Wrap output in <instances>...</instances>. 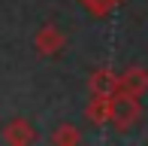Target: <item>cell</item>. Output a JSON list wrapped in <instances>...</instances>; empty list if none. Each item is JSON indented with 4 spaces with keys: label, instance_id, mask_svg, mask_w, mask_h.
<instances>
[{
    "label": "cell",
    "instance_id": "cell-1",
    "mask_svg": "<svg viewBox=\"0 0 148 146\" xmlns=\"http://www.w3.org/2000/svg\"><path fill=\"white\" fill-rule=\"evenodd\" d=\"M139 116H142V104H139L136 95H130V91H115L112 95V116H109V125L118 131H130L133 125L139 122Z\"/></svg>",
    "mask_w": 148,
    "mask_h": 146
},
{
    "label": "cell",
    "instance_id": "cell-2",
    "mask_svg": "<svg viewBox=\"0 0 148 146\" xmlns=\"http://www.w3.org/2000/svg\"><path fill=\"white\" fill-rule=\"evenodd\" d=\"M64 46H66V37H64V31H60L58 24H42V28L36 31V37H33V49H36L42 58L60 55Z\"/></svg>",
    "mask_w": 148,
    "mask_h": 146
},
{
    "label": "cell",
    "instance_id": "cell-3",
    "mask_svg": "<svg viewBox=\"0 0 148 146\" xmlns=\"http://www.w3.org/2000/svg\"><path fill=\"white\" fill-rule=\"evenodd\" d=\"M88 88H91V95L112 97L121 88V73H115L112 67H97V70H91V76H88Z\"/></svg>",
    "mask_w": 148,
    "mask_h": 146
},
{
    "label": "cell",
    "instance_id": "cell-4",
    "mask_svg": "<svg viewBox=\"0 0 148 146\" xmlns=\"http://www.w3.org/2000/svg\"><path fill=\"white\" fill-rule=\"evenodd\" d=\"M3 140L9 146H27V143H36V131L27 119H12L9 125H3Z\"/></svg>",
    "mask_w": 148,
    "mask_h": 146
},
{
    "label": "cell",
    "instance_id": "cell-5",
    "mask_svg": "<svg viewBox=\"0 0 148 146\" xmlns=\"http://www.w3.org/2000/svg\"><path fill=\"white\" fill-rule=\"evenodd\" d=\"M109 116H112V97L91 95L88 107H85V119H88L91 125H109Z\"/></svg>",
    "mask_w": 148,
    "mask_h": 146
},
{
    "label": "cell",
    "instance_id": "cell-6",
    "mask_svg": "<svg viewBox=\"0 0 148 146\" xmlns=\"http://www.w3.org/2000/svg\"><path fill=\"white\" fill-rule=\"evenodd\" d=\"M121 91H130V95L142 97L148 91V70L145 67H127L121 73Z\"/></svg>",
    "mask_w": 148,
    "mask_h": 146
},
{
    "label": "cell",
    "instance_id": "cell-7",
    "mask_svg": "<svg viewBox=\"0 0 148 146\" xmlns=\"http://www.w3.org/2000/svg\"><path fill=\"white\" fill-rule=\"evenodd\" d=\"M51 143H58V146H73V143H82V131H79L76 125L64 122V125H58V131L51 134Z\"/></svg>",
    "mask_w": 148,
    "mask_h": 146
},
{
    "label": "cell",
    "instance_id": "cell-8",
    "mask_svg": "<svg viewBox=\"0 0 148 146\" xmlns=\"http://www.w3.org/2000/svg\"><path fill=\"white\" fill-rule=\"evenodd\" d=\"M121 3V0H82V6L91 12L94 18H106V15H112V9Z\"/></svg>",
    "mask_w": 148,
    "mask_h": 146
}]
</instances>
